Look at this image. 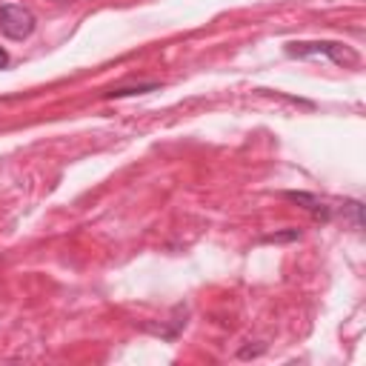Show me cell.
I'll return each instance as SVG.
<instances>
[{
    "label": "cell",
    "mask_w": 366,
    "mask_h": 366,
    "mask_svg": "<svg viewBox=\"0 0 366 366\" xmlns=\"http://www.w3.org/2000/svg\"><path fill=\"white\" fill-rule=\"evenodd\" d=\"M0 31L11 40H23L34 31V14L17 3L0 6Z\"/></svg>",
    "instance_id": "6da1fadb"
},
{
    "label": "cell",
    "mask_w": 366,
    "mask_h": 366,
    "mask_svg": "<svg viewBox=\"0 0 366 366\" xmlns=\"http://www.w3.org/2000/svg\"><path fill=\"white\" fill-rule=\"evenodd\" d=\"M292 57H309V54H329L335 63H357V54L352 49H346L343 43H332V40H323V43H289L286 49Z\"/></svg>",
    "instance_id": "7a4b0ae2"
},
{
    "label": "cell",
    "mask_w": 366,
    "mask_h": 366,
    "mask_svg": "<svg viewBox=\"0 0 366 366\" xmlns=\"http://www.w3.org/2000/svg\"><path fill=\"white\" fill-rule=\"evenodd\" d=\"M157 89V83H140V86H129V89H112L109 97H126V94H140V92H152Z\"/></svg>",
    "instance_id": "3957f363"
},
{
    "label": "cell",
    "mask_w": 366,
    "mask_h": 366,
    "mask_svg": "<svg viewBox=\"0 0 366 366\" xmlns=\"http://www.w3.org/2000/svg\"><path fill=\"white\" fill-rule=\"evenodd\" d=\"M3 66H9V51L0 46V69H3Z\"/></svg>",
    "instance_id": "277c9868"
}]
</instances>
